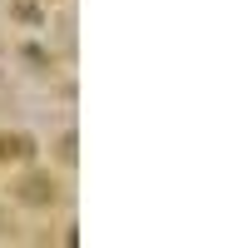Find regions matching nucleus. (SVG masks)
Wrapping results in <instances>:
<instances>
[{
	"mask_svg": "<svg viewBox=\"0 0 248 248\" xmlns=\"http://www.w3.org/2000/svg\"><path fill=\"white\" fill-rule=\"evenodd\" d=\"M75 154H79V149H75V134H65V139H60V159L75 164Z\"/></svg>",
	"mask_w": 248,
	"mask_h": 248,
	"instance_id": "obj_3",
	"label": "nucleus"
},
{
	"mask_svg": "<svg viewBox=\"0 0 248 248\" xmlns=\"http://www.w3.org/2000/svg\"><path fill=\"white\" fill-rule=\"evenodd\" d=\"M15 199L30 203V209H45V203H55V184H50L45 174H30V179L15 184Z\"/></svg>",
	"mask_w": 248,
	"mask_h": 248,
	"instance_id": "obj_1",
	"label": "nucleus"
},
{
	"mask_svg": "<svg viewBox=\"0 0 248 248\" xmlns=\"http://www.w3.org/2000/svg\"><path fill=\"white\" fill-rule=\"evenodd\" d=\"M30 154H35L30 134H0V164H10V159H30Z\"/></svg>",
	"mask_w": 248,
	"mask_h": 248,
	"instance_id": "obj_2",
	"label": "nucleus"
}]
</instances>
